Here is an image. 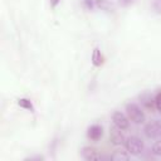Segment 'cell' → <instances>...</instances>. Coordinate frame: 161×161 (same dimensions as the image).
Segmentation results:
<instances>
[{"label": "cell", "instance_id": "obj_1", "mask_svg": "<svg viewBox=\"0 0 161 161\" xmlns=\"http://www.w3.org/2000/svg\"><path fill=\"white\" fill-rule=\"evenodd\" d=\"M126 114L130 118V121L136 123V125L143 123L145 118H146L143 109L137 103H133V102H130L126 104Z\"/></svg>", "mask_w": 161, "mask_h": 161}, {"label": "cell", "instance_id": "obj_2", "mask_svg": "<svg viewBox=\"0 0 161 161\" xmlns=\"http://www.w3.org/2000/svg\"><path fill=\"white\" fill-rule=\"evenodd\" d=\"M125 146H126V150L128 151V153L133 155V156H138L140 153L143 152V148H145L143 141L137 136L127 137L125 141Z\"/></svg>", "mask_w": 161, "mask_h": 161}, {"label": "cell", "instance_id": "obj_3", "mask_svg": "<svg viewBox=\"0 0 161 161\" xmlns=\"http://www.w3.org/2000/svg\"><path fill=\"white\" fill-rule=\"evenodd\" d=\"M143 133L147 138H158L161 137V121L160 119H152L143 127Z\"/></svg>", "mask_w": 161, "mask_h": 161}, {"label": "cell", "instance_id": "obj_4", "mask_svg": "<svg viewBox=\"0 0 161 161\" xmlns=\"http://www.w3.org/2000/svg\"><path fill=\"white\" fill-rule=\"evenodd\" d=\"M112 121L113 125L121 130H127L130 127V118L127 117V114L122 113L121 111H114L112 113Z\"/></svg>", "mask_w": 161, "mask_h": 161}, {"label": "cell", "instance_id": "obj_5", "mask_svg": "<svg viewBox=\"0 0 161 161\" xmlns=\"http://www.w3.org/2000/svg\"><path fill=\"white\" fill-rule=\"evenodd\" d=\"M122 131H123V130L118 128V127L114 126V125L109 127V140H111V142H112L113 145H116V146L125 145L126 138H125V135H123Z\"/></svg>", "mask_w": 161, "mask_h": 161}, {"label": "cell", "instance_id": "obj_6", "mask_svg": "<svg viewBox=\"0 0 161 161\" xmlns=\"http://www.w3.org/2000/svg\"><path fill=\"white\" fill-rule=\"evenodd\" d=\"M80 153H82V157L84 160H87V161H97V160L102 158V156L98 152V150L94 148V147H91V146H84L82 148Z\"/></svg>", "mask_w": 161, "mask_h": 161}, {"label": "cell", "instance_id": "obj_7", "mask_svg": "<svg viewBox=\"0 0 161 161\" xmlns=\"http://www.w3.org/2000/svg\"><path fill=\"white\" fill-rule=\"evenodd\" d=\"M87 136L92 141H98L103 136V127L101 125H92L87 130Z\"/></svg>", "mask_w": 161, "mask_h": 161}, {"label": "cell", "instance_id": "obj_8", "mask_svg": "<svg viewBox=\"0 0 161 161\" xmlns=\"http://www.w3.org/2000/svg\"><path fill=\"white\" fill-rule=\"evenodd\" d=\"M140 102L148 111H153L155 109V97H152L151 93H147V92L146 93H142L140 96Z\"/></svg>", "mask_w": 161, "mask_h": 161}, {"label": "cell", "instance_id": "obj_9", "mask_svg": "<svg viewBox=\"0 0 161 161\" xmlns=\"http://www.w3.org/2000/svg\"><path fill=\"white\" fill-rule=\"evenodd\" d=\"M104 62V57L102 54V52L99 50V48H94L93 52H92V64L94 67H101Z\"/></svg>", "mask_w": 161, "mask_h": 161}, {"label": "cell", "instance_id": "obj_10", "mask_svg": "<svg viewBox=\"0 0 161 161\" xmlns=\"http://www.w3.org/2000/svg\"><path fill=\"white\" fill-rule=\"evenodd\" d=\"M109 158L113 161H127V160H130V155H128L127 150L126 151L125 150H117L111 155Z\"/></svg>", "mask_w": 161, "mask_h": 161}, {"label": "cell", "instance_id": "obj_11", "mask_svg": "<svg viewBox=\"0 0 161 161\" xmlns=\"http://www.w3.org/2000/svg\"><path fill=\"white\" fill-rule=\"evenodd\" d=\"M94 4L97 8H99L101 10H104V11H109L113 9V5L109 0H94Z\"/></svg>", "mask_w": 161, "mask_h": 161}, {"label": "cell", "instance_id": "obj_12", "mask_svg": "<svg viewBox=\"0 0 161 161\" xmlns=\"http://www.w3.org/2000/svg\"><path fill=\"white\" fill-rule=\"evenodd\" d=\"M18 104L24 108V109H28L30 112H34V106H33V102L29 99V98H19L18 99Z\"/></svg>", "mask_w": 161, "mask_h": 161}, {"label": "cell", "instance_id": "obj_13", "mask_svg": "<svg viewBox=\"0 0 161 161\" xmlns=\"http://www.w3.org/2000/svg\"><path fill=\"white\" fill-rule=\"evenodd\" d=\"M152 153L156 155V156H161V140L156 141L152 145Z\"/></svg>", "mask_w": 161, "mask_h": 161}, {"label": "cell", "instance_id": "obj_14", "mask_svg": "<svg viewBox=\"0 0 161 161\" xmlns=\"http://www.w3.org/2000/svg\"><path fill=\"white\" fill-rule=\"evenodd\" d=\"M151 6L153 11H156L157 14H161V0H151Z\"/></svg>", "mask_w": 161, "mask_h": 161}, {"label": "cell", "instance_id": "obj_15", "mask_svg": "<svg viewBox=\"0 0 161 161\" xmlns=\"http://www.w3.org/2000/svg\"><path fill=\"white\" fill-rule=\"evenodd\" d=\"M155 108L161 113V91L157 92L155 96Z\"/></svg>", "mask_w": 161, "mask_h": 161}, {"label": "cell", "instance_id": "obj_16", "mask_svg": "<svg viewBox=\"0 0 161 161\" xmlns=\"http://www.w3.org/2000/svg\"><path fill=\"white\" fill-rule=\"evenodd\" d=\"M83 5L88 9V10H92L94 6H96V4H94V0H83Z\"/></svg>", "mask_w": 161, "mask_h": 161}, {"label": "cell", "instance_id": "obj_17", "mask_svg": "<svg viewBox=\"0 0 161 161\" xmlns=\"http://www.w3.org/2000/svg\"><path fill=\"white\" fill-rule=\"evenodd\" d=\"M136 0H118V4L122 6V8H127L130 5H132Z\"/></svg>", "mask_w": 161, "mask_h": 161}, {"label": "cell", "instance_id": "obj_18", "mask_svg": "<svg viewBox=\"0 0 161 161\" xmlns=\"http://www.w3.org/2000/svg\"><path fill=\"white\" fill-rule=\"evenodd\" d=\"M25 160H30V161L38 160V161H40V160H44V157H43V156H31V157H28V158H25Z\"/></svg>", "mask_w": 161, "mask_h": 161}, {"label": "cell", "instance_id": "obj_19", "mask_svg": "<svg viewBox=\"0 0 161 161\" xmlns=\"http://www.w3.org/2000/svg\"><path fill=\"white\" fill-rule=\"evenodd\" d=\"M60 3V0H50V6L54 9V8H57V5Z\"/></svg>", "mask_w": 161, "mask_h": 161}]
</instances>
